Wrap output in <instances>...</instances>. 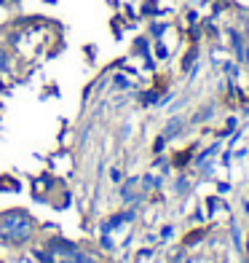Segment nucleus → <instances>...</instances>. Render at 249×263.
I'll use <instances>...</instances> for the list:
<instances>
[{
    "label": "nucleus",
    "instance_id": "f257e3e1",
    "mask_svg": "<svg viewBox=\"0 0 249 263\" xmlns=\"http://www.w3.org/2000/svg\"><path fill=\"white\" fill-rule=\"evenodd\" d=\"M0 236L6 242L22 245L32 236V218L25 210H8L0 215Z\"/></svg>",
    "mask_w": 249,
    "mask_h": 263
},
{
    "label": "nucleus",
    "instance_id": "f03ea898",
    "mask_svg": "<svg viewBox=\"0 0 249 263\" xmlns=\"http://www.w3.org/2000/svg\"><path fill=\"white\" fill-rule=\"evenodd\" d=\"M49 250L59 255H67V258H73L78 253V247L73 242H67V239H49Z\"/></svg>",
    "mask_w": 249,
    "mask_h": 263
},
{
    "label": "nucleus",
    "instance_id": "7ed1b4c3",
    "mask_svg": "<svg viewBox=\"0 0 249 263\" xmlns=\"http://www.w3.org/2000/svg\"><path fill=\"white\" fill-rule=\"evenodd\" d=\"M182 126H185V121H182V118H172V121H169V126H166L163 129V140H172L174 135H180V132H182Z\"/></svg>",
    "mask_w": 249,
    "mask_h": 263
},
{
    "label": "nucleus",
    "instance_id": "20e7f679",
    "mask_svg": "<svg viewBox=\"0 0 249 263\" xmlns=\"http://www.w3.org/2000/svg\"><path fill=\"white\" fill-rule=\"evenodd\" d=\"M35 255H38V260H40V263H54V255H51V250H49V253H43V250H38V253H35Z\"/></svg>",
    "mask_w": 249,
    "mask_h": 263
},
{
    "label": "nucleus",
    "instance_id": "39448f33",
    "mask_svg": "<svg viewBox=\"0 0 249 263\" xmlns=\"http://www.w3.org/2000/svg\"><path fill=\"white\" fill-rule=\"evenodd\" d=\"M73 263H97V260L89 258V255H83V253H75V255H73Z\"/></svg>",
    "mask_w": 249,
    "mask_h": 263
},
{
    "label": "nucleus",
    "instance_id": "423d86ee",
    "mask_svg": "<svg viewBox=\"0 0 249 263\" xmlns=\"http://www.w3.org/2000/svg\"><path fill=\"white\" fill-rule=\"evenodd\" d=\"M142 183H145V185H161V180H158V177H145Z\"/></svg>",
    "mask_w": 249,
    "mask_h": 263
},
{
    "label": "nucleus",
    "instance_id": "0eeeda50",
    "mask_svg": "<svg viewBox=\"0 0 249 263\" xmlns=\"http://www.w3.org/2000/svg\"><path fill=\"white\" fill-rule=\"evenodd\" d=\"M244 65H249V38H246V43H244Z\"/></svg>",
    "mask_w": 249,
    "mask_h": 263
},
{
    "label": "nucleus",
    "instance_id": "6e6552de",
    "mask_svg": "<svg viewBox=\"0 0 249 263\" xmlns=\"http://www.w3.org/2000/svg\"><path fill=\"white\" fill-rule=\"evenodd\" d=\"M6 67V54H3V49H0V70Z\"/></svg>",
    "mask_w": 249,
    "mask_h": 263
}]
</instances>
